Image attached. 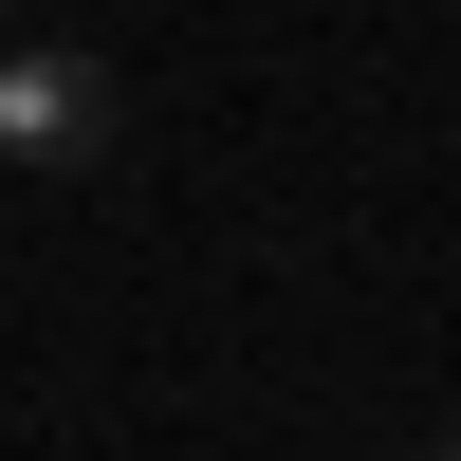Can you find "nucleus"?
Segmentation results:
<instances>
[{
	"label": "nucleus",
	"instance_id": "obj_1",
	"mask_svg": "<svg viewBox=\"0 0 461 461\" xmlns=\"http://www.w3.org/2000/svg\"><path fill=\"white\" fill-rule=\"evenodd\" d=\"M0 148H19V167H93V148H111V74L0 37Z\"/></svg>",
	"mask_w": 461,
	"mask_h": 461
},
{
	"label": "nucleus",
	"instance_id": "obj_2",
	"mask_svg": "<svg viewBox=\"0 0 461 461\" xmlns=\"http://www.w3.org/2000/svg\"><path fill=\"white\" fill-rule=\"evenodd\" d=\"M0 37H19V0H0Z\"/></svg>",
	"mask_w": 461,
	"mask_h": 461
},
{
	"label": "nucleus",
	"instance_id": "obj_3",
	"mask_svg": "<svg viewBox=\"0 0 461 461\" xmlns=\"http://www.w3.org/2000/svg\"><path fill=\"white\" fill-rule=\"evenodd\" d=\"M443 461H461V443H443Z\"/></svg>",
	"mask_w": 461,
	"mask_h": 461
}]
</instances>
